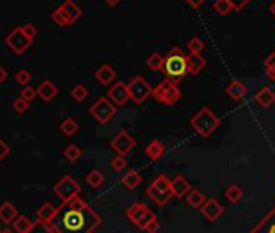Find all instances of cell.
Segmentation results:
<instances>
[{
  "mask_svg": "<svg viewBox=\"0 0 275 233\" xmlns=\"http://www.w3.org/2000/svg\"><path fill=\"white\" fill-rule=\"evenodd\" d=\"M28 233H57V230L53 228L52 223H47V222H42V220H36L33 223L31 230Z\"/></svg>",
  "mask_w": 275,
  "mask_h": 233,
  "instance_id": "obj_32",
  "label": "cell"
},
{
  "mask_svg": "<svg viewBox=\"0 0 275 233\" xmlns=\"http://www.w3.org/2000/svg\"><path fill=\"white\" fill-rule=\"evenodd\" d=\"M28 107H29V102H28V100L23 99V97H18V99L13 102V108H15V112H17V113L26 112V110H28Z\"/></svg>",
  "mask_w": 275,
  "mask_h": 233,
  "instance_id": "obj_40",
  "label": "cell"
},
{
  "mask_svg": "<svg viewBox=\"0 0 275 233\" xmlns=\"http://www.w3.org/2000/svg\"><path fill=\"white\" fill-rule=\"evenodd\" d=\"M214 10H216L220 17H227V15L233 10V7L228 0H216V2H214Z\"/></svg>",
  "mask_w": 275,
  "mask_h": 233,
  "instance_id": "obj_36",
  "label": "cell"
},
{
  "mask_svg": "<svg viewBox=\"0 0 275 233\" xmlns=\"http://www.w3.org/2000/svg\"><path fill=\"white\" fill-rule=\"evenodd\" d=\"M225 92L228 96H230L233 100H241L244 96H246V92H248V89H246V86L240 81V80H233L228 86L225 88Z\"/></svg>",
  "mask_w": 275,
  "mask_h": 233,
  "instance_id": "obj_20",
  "label": "cell"
},
{
  "mask_svg": "<svg viewBox=\"0 0 275 233\" xmlns=\"http://www.w3.org/2000/svg\"><path fill=\"white\" fill-rule=\"evenodd\" d=\"M146 65L149 67V70H152V72H159V70H162L164 57L160 55V53H157V52L151 53V55L146 59Z\"/></svg>",
  "mask_w": 275,
  "mask_h": 233,
  "instance_id": "obj_31",
  "label": "cell"
},
{
  "mask_svg": "<svg viewBox=\"0 0 275 233\" xmlns=\"http://www.w3.org/2000/svg\"><path fill=\"white\" fill-rule=\"evenodd\" d=\"M5 44L9 45V47L15 52L18 53V55H21L23 52H26V49L29 47V45L33 44V41L29 39L25 33H23L21 28H15L12 33L5 37Z\"/></svg>",
  "mask_w": 275,
  "mask_h": 233,
  "instance_id": "obj_10",
  "label": "cell"
},
{
  "mask_svg": "<svg viewBox=\"0 0 275 233\" xmlns=\"http://www.w3.org/2000/svg\"><path fill=\"white\" fill-rule=\"evenodd\" d=\"M9 154H10V146L7 144L2 138H0V162H2Z\"/></svg>",
  "mask_w": 275,
  "mask_h": 233,
  "instance_id": "obj_44",
  "label": "cell"
},
{
  "mask_svg": "<svg viewBox=\"0 0 275 233\" xmlns=\"http://www.w3.org/2000/svg\"><path fill=\"white\" fill-rule=\"evenodd\" d=\"M80 193H81V186L72 175L62 177L53 185V194L62 201V204H66L70 203V201L80 198Z\"/></svg>",
  "mask_w": 275,
  "mask_h": 233,
  "instance_id": "obj_6",
  "label": "cell"
},
{
  "mask_svg": "<svg viewBox=\"0 0 275 233\" xmlns=\"http://www.w3.org/2000/svg\"><path fill=\"white\" fill-rule=\"evenodd\" d=\"M186 47H188L189 52H193V53H201L204 50V47H205V44H204V41L201 37H191L188 41V44H186Z\"/></svg>",
  "mask_w": 275,
  "mask_h": 233,
  "instance_id": "obj_37",
  "label": "cell"
},
{
  "mask_svg": "<svg viewBox=\"0 0 275 233\" xmlns=\"http://www.w3.org/2000/svg\"><path fill=\"white\" fill-rule=\"evenodd\" d=\"M70 96L76 100V102H83V100L89 96V91L85 84H76V86L70 91Z\"/></svg>",
  "mask_w": 275,
  "mask_h": 233,
  "instance_id": "obj_35",
  "label": "cell"
},
{
  "mask_svg": "<svg viewBox=\"0 0 275 233\" xmlns=\"http://www.w3.org/2000/svg\"><path fill=\"white\" fill-rule=\"evenodd\" d=\"M78 122L75 119H65L62 123H60V130H62V133L65 136H73L76 135V131H78Z\"/></svg>",
  "mask_w": 275,
  "mask_h": 233,
  "instance_id": "obj_30",
  "label": "cell"
},
{
  "mask_svg": "<svg viewBox=\"0 0 275 233\" xmlns=\"http://www.w3.org/2000/svg\"><path fill=\"white\" fill-rule=\"evenodd\" d=\"M251 233H275V207L251 230Z\"/></svg>",
  "mask_w": 275,
  "mask_h": 233,
  "instance_id": "obj_18",
  "label": "cell"
},
{
  "mask_svg": "<svg viewBox=\"0 0 275 233\" xmlns=\"http://www.w3.org/2000/svg\"><path fill=\"white\" fill-rule=\"evenodd\" d=\"M37 96V91L31 86H25V89L21 91V96L25 100H28V102H31V100H34V97Z\"/></svg>",
  "mask_w": 275,
  "mask_h": 233,
  "instance_id": "obj_41",
  "label": "cell"
},
{
  "mask_svg": "<svg viewBox=\"0 0 275 233\" xmlns=\"http://www.w3.org/2000/svg\"><path fill=\"white\" fill-rule=\"evenodd\" d=\"M152 97L164 105H175L181 99V91L173 81L165 78L156 88H152Z\"/></svg>",
  "mask_w": 275,
  "mask_h": 233,
  "instance_id": "obj_5",
  "label": "cell"
},
{
  "mask_svg": "<svg viewBox=\"0 0 275 233\" xmlns=\"http://www.w3.org/2000/svg\"><path fill=\"white\" fill-rule=\"evenodd\" d=\"M134 146H136L134 138L129 136L128 131L125 130H121L120 133H117L110 141V147L117 152V155H126Z\"/></svg>",
  "mask_w": 275,
  "mask_h": 233,
  "instance_id": "obj_11",
  "label": "cell"
},
{
  "mask_svg": "<svg viewBox=\"0 0 275 233\" xmlns=\"http://www.w3.org/2000/svg\"><path fill=\"white\" fill-rule=\"evenodd\" d=\"M102 219L81 198H76L58 207L52 225L57 233H93Z\"/></svg>",
  "mask_w": 275,
  "mask_h": 233,
  "instance_id": "obj_1",
  "label": "cell"
},
{
  "mask_svg": "<svg viewBox=\"0 0 275 233\" xmlns=\"http://www.w3.org/2000/svg\"><path fill=\"white\" fill-rule=\"evenodd\" d=\"M254 100H256V104L259 107L269 108V107H272L275 104V92L269 86H262L261 89L256 92Z\"/></svg>",
  "mask_w": 275,
  "mask_h": 233,
  "instance_id": "obj_16",
  "label": "cell"
},
{
  "mask_svg": "<svg viewBox=\"0 0 275 233\" xmlns=\"http://www.w3.org/2000/svg\"><path fill=\"white\" fill-rule=\"evenodd\" d=\"M193 190L191 188V185L189 182L186 180L183 175H177L172 180V191H173V196L177 198V199H183V198H186V194Z\"/></svg>",
  "mask_w": 275,
  "mask_h": 233,
  "instance_id": "obj_15",
  "label": "cell"
},
{
  "mask_svg": "<svg viewBox=\"0 0 275 233\" xmlns=\"http://www.w3.org/2000/svg\"><path fill=\"white\" fill-rule=\"evenodd\" d=\"M57 212H58V207H55V206L50 204V203H45V204H42L39 209H37V220L52 223L53 219H55Z\"/></svg>",
  "mask_w": 275,
  "mask_h": 233,
  "instance_id": "obj_22",
  "label": "cell"
},
{
  "mask_svg": "<svg viewBox=\"0 0 275 233\" xmlns=\"http://www.w3.org/2000/svg\"><path fill=\"white\" fill-rule=\"evenodd\" d=\"M144 152H146V155L151 160H159L165 154V146L162 141H159V139H152V141L146 146Z\"/></svg>",
  "mask_w": 275,
  "mask_h": 233,
  "instance_id": "obj_21",
  "label": "cell"
},
{
  "mask_svg": "<svg viewBox=\"0 0 275 233\" xmlns=\"http://www.w3.org/2000/svg\"><path fill=\"white\" fill-rule=\"evenodd\" d=\"M62 10L66 13V17L68 18H70V21H72V25H73V23L76 21V20H78L80 17H81V15H83V12H81V9H80V7L78 5H76L75 2H73V0H66V2L62 5Z\"/></svg>",
  "mask_w": 275,
  "mask_h": 233,
  "instance_id": "obj_26",
  "label": "cell"
},
{
  "mask_svg": "<svg viewBox=\"0 0 275 233\" xmlns=\"http://www.w3.org/2000/svg\"><path fill=\"white\" fill-rule=\"evenodd\" d=\"M189 125L199 136L208 138L220 127V119L209 107H202L199 112L191 116Z\"/></svg>",
  "mask_w": 275,
  "mask_h": 233,
  "instance_id": "obj_3",
  "label": "cell"
},
{
  "mask_svg": "<svg viewBox=\"0 0 275 233\" xmlns=\"http://www.w3.org/2000/svg\"><path fill=\"white\" fill-rule=\"evenodd\" d=\"M107 97H109L113 104L117 107L125 105L128 100H129V89H128V84L123 81H115L110 86V89L107 91Z\"/></svg>",
  "mask_w": 275,
  "mask_h": 233,
  "instance_id": "obj_12",
  "label": "cell"
},
{
  "mask_svg": "<svg viewBox=\"0 0 275 233\" xmlns=\"http://www.w3.org/2000/svg\"><path fill=\"white\" fill-rule=\"evenodd\" d=\"M110 167L115 170L117 173L123 172V170L126 168V159H125V155H117V157H113L110 160Z\"/></svg>",
  "mask_w": 275,
  "mask_h": 233,
  "instance_id": "obj_38",
  "label": "cell"
},
{
  "mask_svg": "<svg viewBox=\"0 0 275 233\" xmlns=\"http://www.w3.org/2000/svg\"><path fill=\"white\" fill-rule=\"evenodd\" d=\"M273 2H275V0H273Z\"/></svg>",
  "mask_w": 275,
  "mask_h": 233,
  "instance_id": "obj_54",
  "label": "cell"
},
{
  "mask_svg": "<svg viewBox=\"0 0 275 233\" xmlns=\"http://www.w3.org/2000/svg\"><path fill=\"white\" fill-rule=\"evenodd\" d=\"M104 182H105V178H104L102 172H99V170H91V172L86 175V183L94 190L101 188V186L104 185Z\"/></svg>",
  "mask_w": 275,
  "mask_h": 233,
  "instance_id": "obj_28",
  "label": "cell"
},
{
  "mask_svg": "<svg viewBox=\"0 0 275 233\" xmlns=\"http://www.w3.org/2000/svg\"><path fill=\"white\" fill-rule=\"evenodd\" d=\"M15 80H17V83L21 84V86H28L29 81H31V73H29L28 70H20L17 76H15Z\"/></svg>",
  "mask_w": 275,
  "mask_h": 233,
  "instance_id": "obj_39",
  "label": "cell"
},
{
  "mask_svg": "<svg viewBox=\"0 0 275 233\" xmlns=\"http://www.w3.org/2000/svg\"><path fill=\"white\" fill-rule=\"evenodd\" d=\"M37 96H39L44 102H50V100L55 97L57 94H58V89H57V86L53 84L50 80H45V81H42L39 86H37Z\"/></svg>",
  "mask_w": 275,
  "mask_h": 233,
  "instance_id": "obj_17",
  "label": "cell"
},
{
  "mask_svg": "<svg viewBox=\"0 0 275 233\" xmlns=\"http://www.w3.org/2000/svg\"><path fill=\"white\" fill-rule=\"evenodd\" d=\"M7 78H9V73H7V70L4 67H0V83H4Z\"/></svg>",
  "mask_w": 275,
  "mask_h": 233,
  "instance_id": "obj_48",
  "label": "cell"
},
{
  "mask_svg": "<svg viewBox=\"0 0 275 233\" xmlns=\"http://www.w3.org/2000/svg\"><path fill=\"white\" fill-rule=\"evenodd\" d=\"M264 67H265V70H269V68L275 70V52H272L270 55H267V57H265V60H264Z\"/></svg>",
  "mask_w": 275,
  "mask_h": 233,
  "instance_id": "obj_46",
  "label": "cell"
},
{
  "mask_svg": "<svg viewBox=\"0 0 275 233\" xmlns=\"http://www.w3.org/2000/svg\"><path fill=\"white\" fill-rule=\"evenodd\" d=\"M186 59H188V68H189L191 75H197L205 68V65H208V62H205V59L201 55V53L189 52L186 55Z\"/></svg>",
  "mask_w": 275,
  "mask_h": 233,
  "instance_id": "obj_19",
  "label": "cell"
},
{
  "mask_svg": "<svg viewBox=\"0 0 275 233\" xmlns=\"http://www.w3.org/2000/svg\"><path fill=\"white\" fill-rule=\"evenodd\" d=\"M117 112V105L112 102L109 97H99L96 102L89 107V113L93 115V119L101 123V125H105L109 123L113 116H115Z\"/></svg>",
  "mask_w": 275,
  "mask_h": 233,
  "instance_id": "obj_7",
  "label": "cell"
},
{
  "mask_svg": "<svg viewBox=\"0 0 275 233\" xmlns=\"http://www.w3.org/2000/svg\"><path fill=\"white\" fill-rule=\"evenodd\" d=\"M185 2H186L189 7H193V9H199L201 5L205 4V0H185Z\"/></svg>",
  "mask_w": 275,
  "mask_h": 233,
  "instance_id": "obj_47",
  "label": "cell"
},
{
  "mask_svg": "<svg viewBox=\"0 0 275 233\" xmlns=\"http://www.w3.org/2000/svg\"><path fill=\"white\" fill-rule=\"evenodd\" d=\"M162 72H164L167 80L173 81L175 84H178L180 81H183V78L189 73L188 59H186V55L183 53V50L180 47H173L164 57Z\"/></svg>",
  "mask_w": 275,
  "mask_h": 233,
  "instance_id": "obj_2",
  "label": "cell"
},
{
  "mask_svg": "<svg viewBox=\"0 0 275 233\" xmlns=\"http://www.w3.org/2000/svg\"><path fill=\"white\" fill-rule=\"evenodd\" d=\"M141 175L136 172V170H128V172L121 177V183L123 186H126L128 190H136L138 186L141 185Z\"/></svg>",
  "mask_w": 275,
  "mask_h": 233,
  "instance_id": "obj_25",
  "label": "cell"
},
{
  "mask_svg": "<svg viewBox=\"0 0 275 233\" xmlns=\"http://www.w3.org/2000/svg\"><path fill=\"white\" fill-rule=\"evenodd\" d=\"M0 233H4V230H2V228H0Z\"/></svg>",
  "mask_w": 275,
  "mask_h": 233,
  "instance_id": "obj_53",
  "label": "cell"
},
{
  "mask_svg": "<svg viewBox=\"0 0 275 233\" xmlns=\"http://www.w3.org/2000/svg\"><path fill=\"white\" fill-rule=\"evenodd\" d=\"M265 76L269 78L270 81H275V70L269 68V70H265Z\"/></svg>",
  "mask_w": 275,
  "mask_h": 233,
  "instance_id": "obj_49",
  "label": "cell"
},
{
  "mask_svg": "<svg viewBox=\"0 0 275 233\" xmlns=\"http://www.w3.org/2000/svg\"><path fill=\"white\" fill-rule=\"evenodd\" d=\"M205 201H208V199H205L204 193L199 191V190H196V188H193L186 194V203H188L189 207H193V209H201Z\"/></svg>",
  "mask_w": 275,
  "mask_h": 233,
  "instance_id": "obj_24",
  "label": "cell"
},
{
  "mask_svg": "<svg viewBox=\"0 0 275 233\" xmlns=\"http://www.w3.org/2000/svg\"><path fill=\"white\" fill-rule=\"evenodd\" d=\"M159 230H160V223H159L157 219L151 220V222L148 223V227H146V231H148V233H157Z\"/></svg>",
  "mask_w": 275,
  "mask_h": 233,
  "instance_id": "obj_45",
  "label": "cell"
},
{
  "mask_svg": "<svg viewBox=\"0 0 275 233\" xmlns=\"http://www.w3.org/2000/svg\"><path fill=\"white\" fill-rule=\"evenodd\" d=\"M228 2L232 4V7H233V10L235 12H241L244 7H246L251 0H228Z\"/></svg>",
  "mask_w": 275,
  "mask_h": 233,
  "instance_id": "obj_43",
  "label": "cell"
},
{
  "mask_svg": "<svg viewBox=\"0 0 275 233\" xmlns=\"http://www.w3.org/2000/svg\"><path fill=\"white\" fill-rule=\"evenodd\" d=\"M4 233H17V231H15L13 228H5V230H4Z\"/></svg>",
  "mask_w": 275,
  "mask_h": 233,
  "instance_id": "obj_52",
  "label": "cell"
},
{
  "mask_svg": "<svg viewBox=\"0 0 275 233\" xmlns=\"http://www.w3.org/2000/svg\"><path fill=\"white\" fill-rule=\"evenodd\" d=\"M94 76H96V80L99 83L104 84V86H110V84H113V83H115V80H117V72L113 70L112 65L104 64V65H101L96 70Z\"/></svg>",
  "mask_w": 275,
  "mask_h": 233,
  "instance_id": "obj_14",
  "label": "cell"
},
{
  "mask_svg": "<svg viewBox=\"0 0 275 233\" xmlns=\"http://www.w3.org/2000/svg\"><path fill=\"white\" fill-rule=\"evenodd\" d=\"M104 2L109 5V7H115V5H118L121 0H104Z\"/></svg>",
  "mask_w": 275,
  "mask_h": 233,
  "instance_id": "obj_50",
  "label": "cell"
},
{
  "mask_svg": "<svg viewBox=\"0 0 275 233\" xmlns=\"http://www.w3.org/2000/svg\"><path fill=\"white\" fill-rule=\"evenodd\" d=\"M21 29H23V33L31 39V41H34V37L37 36V29H36L34 25H31V23H26L25 26H21Z\"/></svg>",
  "mask_w": 275,
  "mask_h": 233,
  "instance_id": "obj_42",
  "label": "cell"
},
{
  "mask_svg": "<svg viewBox=\"0 0 275 233\" xmlns=\"http://www.w3.org/2000/svg\"><path fill=\"white\" fill-rule=\"evenodd\" d=\"M125 215L128 217V220L134 223L140 230H146L148 223L156 219L154 212H152L151 209L143 203H133L126 209Z\"/></svg>",
  "mask_w": 275,
  "mask_h": 233,
  "instance_id": "obj_8",
  "label": "cell"
},
{
  "mask_svg": "<svg viewBox=\"0 0 275 233\" xmlns=\"http://www.w3.org/2000/svg\"><path fill=\"white\" fill-rule=\"evenodd\" d=\"M128 89H129V99L134 104H144V100L152 96V86L143 76H134L128 83Z\"/></svg>",
  "mask_w": 275,
  "mask_h": 233,
  "instance_id": "obj_9",
  "label": "cell"
},
{
  "mask_svg": "<svg viewBox=\"0 0 275 233\" xmlns=\"http://www.w3.org/2000/svg\"><path fill=\"white\" fill-rule=\"evenodd\" d=\"M81 149L76 144H70V146H66L65 147V151H63V155H65V159L68 160V162H78L80 160V157H81Z\"/></svg>",
  "mask_w": 275,
  "mask_h": 233,
  "instance_id": "obj_34",
  "label": "cell"
},
{
  "mask_svg": "<svg viewBox=\"0 0 275 233\" xmlns=\"http://www.w3.org/2000/svg\"><path fill=\"white\" fill-rule=\"evenodd\" d=\"M146 194L151 198L152 203H156L157 206H165L173 198L172 180H169V177L164 173L159 175L156 180L148 186Z\"/></svg>",
  "mask_w": 275,
  "mask_h": 233,
  "instance_id": "obj_4",
  "label": "cell"
},
{
  "mask_svg": "<svg viewBox=\"0 0 275 233\" xmlns=\"http://www.w3.org/2000/svg\"><path fill=\"white\" fill-rule=\"evenodd\" d=\"M199 211H201V214H202L209 222H216V220H219L220 217L224 215V212H225V211H224V207H222V204H220L216 198H209V199L204 203V206L199 209Z\"/></svg>",
  "mask_w": 275,
  "mask_h": 233,
  "instance_id": "obj_13",
  "label": "cell"
},
{
  "mask_svg": "<svg viewBox=\"0 0 275 233\" xmlns=\"http://www.w3.org/2000/svg\"><path fill=\"white\" fill-rule=\"evenodd\" d=\"M225 198L230 201L232 204L240 203L241 198H243V190L240 188L238 185H230L228 188L225 190Z\"/></svg>",
  "mask_w": 275,
  "mask_h": 233,
  "instance_id": "obj_29",
  "label": "cell"
},
{
  "mask_svg": "<svg viewBox=\"0 0 275 233\" xmlns=\"http://www.w3.org/2000/svg\"><path fill=\"white\" fill-rule=\"evenodd\" d=\"M52 20H53V23L55 25H58V26H70L72 25V21H70V18L66 17V13L62 10V7H58L57 10H53V13H52Z\"/></svg>",
  "mask_w": 275,
  "mask_h": 233,
  "instance_id": "obj_33",
  "label": "cell"
},
{
  "mask_svg": "<svg viewBox=\"0 0 275 233\" xmlns=\"http://www.w3.org/2000/svg\"><path fill=\"white\" fill-rule=\"evenodd\" d=\"M33 220H29V217L26 215H18L13 222V230L17 233H28L33 227Z\"/></svg>",
  "mask_w": 275,
  "mask_h": 233,
  "instance_id": "obj_27",
  "label": "cell"
},
{
  "mask_svg": "<svg viewBox=\"0 0 275 233\" xmlns=\"http://www.w3.org/2000/svg\"><path fill=\"white\" fill-rule=\"evenodd\" d=\"M269 10H270V13H272L273 17H275V2H273V4L270 5V9H269Z\"/></svg>",
  "mask_w": 275,
  "mask_h": 233,
  "instance_id": "obj_51",
  "label": "cell"
},
{
  "mask_svg": "<svg viewBox=\"0 0 275 233\" xmlns=\"http://www.w3.org/2000/svg\"><path fill=\"white\" fill-rule=\"evenodd\" d=\"M17 217H18V211L12 203H4L0 206V222L9 225V223H13Z\"/></svg>",
  "mask_w": 275,
  "mask_h": 233,
  "instance_id": "obj_23",
  "label": "cell"
}]
</instances>
